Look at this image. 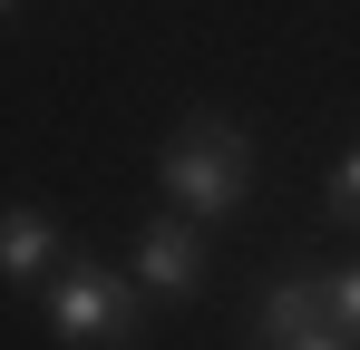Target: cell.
I'll list each match as a JSON object with an SVG mask.
<instances>
[{
    "label": "cell",
    "mask_w": 360,
    "mask_h": 350,
    "mask_svg": "<svg viewBox=\"0 0 360 350\" xmlns=\"http://www.w3.org/2000/svg\"><path fill=\"white\" fill-rule=\"evenodd\" d=\"M166 195H176L185 214H234L243 205V136L234 127H214V117H195L176 146H166Z\"/></svg>",
    "instance_id": "cell-1"
},
{
    "label": "cell",
    "mask_w": 360,
    "mask_h": 350,
    "mask_svg": "<svg viewBox=\"0 0 360 350\" xmlns=\"http://www.w3.org/2000/svg\"><path fill=\"white\" fill-rule=\"evenodd\" d=\"M49 321H59V341H88V350H117L127 331H136V302H127V283H108V273H59L49 283Z\"/></svg>",
    "instance_id": "cell-2"
},
{
    "label": "cell",
    "mask_w": 360,
    "mask_h": 350,
    "mask_svg": "<svg viewBox=\"0 0 360 350\" xmlns=\"http://www.w3.org/2000/svg\"><path fill=\"white\" fill-rule=\"evenodd\" d=\"M136 273H146L156 292H176V302H185V292L205 283V233L185 224V214H156V224L136 233Z\"/></svg>",
    "instance_id": "cell-3"
},
{
    "label": "cell",
    "mask_w": 360,
    "mask_h": 350,
    "mask_svg": "<svg viewBox=\"0 0 360 350\" xmlns=\"http://www.w3.org/2000/svg\"><path fill=\"white\" fill-rule=\"evenodd\" d=\"M49 253H59V224L39 205H10L0 214V273H49Z\"/></svg>",
    "instance_id": "cell-4"
},
{
    "label": "cell",
    "mask_w": 360,
    "mask_h": 350,
    "mask_svg": "<svg viewBox=\"0 0 360 350\" xmlns=\"http://www.w3.org/2000/svg\"><path fill=\"white\" fill-rule=\"evenodd\" d=\"M311 331H321V292H311V283H273V292H263V341H273V350L311 341Z\"/></svg>",
    "instance_id": "cell-5"
},
{
    "label": "cell",
    "mask_w": 360,
    "mask_h": 350,
    "mask_svg": "<svg viewBox=\"0 0 360 350\" xmlns=\"http://www.w3.org/2000/svg\"><path fill=\"white\" fill-rule=\"evenodd\" d=\"M321 321H341V331H360V263L321 283Z\"/></svg>",
    "instance_id": "cell-6"
},
{
    "label": "cell",
    "mask_w": 360,
    "mask_h": 350,
    "mask_svg": "<svg viewBox=\"0 0 360 350\" xmlns=\"http://www.w3.org/2000/svg\"><path fill=\"white\" fill-rule=\"evenodd\" d=\"M331 214H341V224H360V146L341 156V175H331Z\"/></svg>",
    "instance_id": "cell-7"
},
{
    "label": "cell",
    "mask_w": 360,
    "mask_h": 350,
    "mask_svg": "<svg viewBox=\"0 0 360 350\" xmlns=\"http://www.w3.org/2000/svg\"><path fill=\"white\" fill-rule=\"evenodd\" d=\"M292 350H341V341H321V331H311V341H292Z\"/></svg>",
    "instance_id": "cell-8"
},
{
    "label": "cell",
    "mask_w": 360,
    "mask_h": 350,
    "mask_svg": "<svg viewBox=\"0 0 360 350\" xmlns=\"http://www.w3.org/2000/svg\"><path fill=\"white\" fill-rule=\"evenodd\" d=\"M0 10H10V0H0Z\"/></svg>",
    "instance_id": "cell-9"
}]
</instances>
